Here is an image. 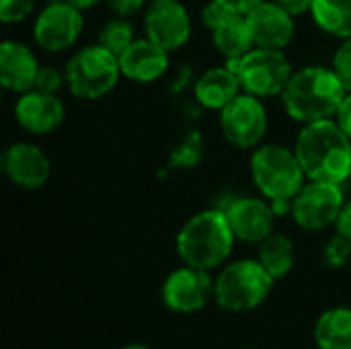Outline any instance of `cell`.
<instances>
[{
    "instance_id": "6da1fadb",
    "label": "cell",
    "mask_w": 351,
    "mask_h": 349,
    "mask_svg": "<svg viewBox=\"0 0 351 349\" xmlns=\"http://www.w3.org/2000/svg\"><path fill=\"white\" fill-rule=\"evenodd\" d=\"M294 150L308 181L343 185L351 179V138L333 117L304 123Z\"/></svg>"
},
{
    "instance_id": "7a4b0ae2",
    "label": "cell",
    "mask_w": 351,
    "mask_h": 349,
    "mask_svg": "<svg viewBox=\"0 0 351 349\" xmlns=\"http://www.w3.org/2000/svg\"><path fill=\"white\" fill-rule=\"evenodd\" d=\"M346 93L333 68L308 64L292 72L280 99L286 115L304 125L335 117Z\"/></svg>"
},
{
    "instance_id": "3957f363",
    "label": "cell",
    "mask_w": 351,
    "mask_h": 349,
    "mask_svg": "<svg viewBox=\"0 0 351 349\" xmlns=\"http://www.w3.org/2000/svg\"><path fill=\"white\" fill-rule=\"evenodd\" d=\"M237 237L224 210L210 208L191 216L179 230L175 247L185 265L214 272L232 255Z\"/></svg>"
},
{
    "instance_id": "277c9868",
    "label": "cell",
    "mask_w": 351,
    "mask_h": 349,
    "mask_svg": "<svg viewBox=\"0 0 351 349\" xmlns=\"http://www.w3.org/2000/svg\"><path fill=\"white\" fill-rule=\"evenodd\" d=\"M251 179L265 200H294L308 181L294 148L263 142L251 152Z\"/></svg>"
},
{
    "instance_id": "5b68a950",
    "label": "cell",
    "mask_w": 351,
    "mask_h": 349,
    "mask_svg": "<svg viewBox=\"0 0 351 349\" xmlns=\"http://www.w3.org/2000/svg\"><path fill=\"white\" fill-rule=\"evenodd\" d=\"M276 280L259 259H239L222 267L214 284V300L226 313L259 309L271 294Z\"/></svg>"
},
{
    "instance_id": "8992f818",
    "label": "cell",
    "mask_w": 351,
    "mask_h": 349,
    "mask_svg": "<svg viewBox=\"0 0 351 349\" xmlns=\"http://www.w3.org/2000/svg\"><path fill=\"white\" fill-rule=\"evenodd\" d=\"M64 72L70 95L84 101L107 97L123 76L119 58L97 41L76 49L66 62Z\"/></svg>"
},
{
    "instance_id": "52a82bcc",
    "label": "cell",
    "mask_w": 351,
    "mask_h": 349,
    "mask_svg": "<svg viewBox=\"0 0 351 349\" xmlns=\"http://www.w3.org/2000/svg\"><path fill=\"white\" fill-rule=\"evenodd\" d=\"M226 66L239 76L243 93L259 99L280 97L294 72L284 51L265 47H253L237 60H226Z\"/></svg>"
},
{
    "instance_id": "ba28073f",
    "label": "cell",
    "mask_w": 351,
    "mask_h": 349,
    "mask_svg": "<svg viewBox=\"0 0 351 349\" xmlns=\"http://www.w3.org/2000/svg\"><path fill=\"white\" fill-rule=\"evenodd\" d=\"M269 128V115L263 99L241 93L220 111V132L228 144L241 150H255L263 144Z\"/></svg>"
},
{
    "instance_id": "9c48e42d",
    "label": "cell",
    "mask_w": 351,
    "mask_h": 349,
    "mask_svg": "<svg viewBox=\"0 0 351 349\" xmlns=\"http://www.w3.org/2000/svg\"><path fill=\"white\" fill-rule=\"evenodd\" d=\"M346 204L343 187L337 183L306 181L292 202V220L308 232L335 226Z\"/></svg>"
},
{
    "instance_id": "30bf717a",
    "label": "cell",
    "mask_w": 351,
    "mask_h": 349,
    "mask_svg": "<svg viewBox=\"0 0 351 349\" xmlns=\"http://www.w3.org/2000/svg\"><path fill=\"white\" fill-rule=\"evenodd\" d=\"M82 29V10L66 0H51L33 21V41L47 53H60L76 45Z\"/></svg>"
},
{
    "instance_id": "8fae6325",
    "label": "cell",
    "mask_w": 351,
    "mask_h": 349,
    "mask_svg": "<svg viewBox=\"0 0 351 349\" xmlns=\"http://www.w3.org/2000/svg\"><path fill=\"white\" fill-rule=\"evenodd\" d=\"M144 37L167 49H181L191 37V16L181 0H150L142 14Z\"/></svg>"
},
{
    "instance_id": "7c38bea8",
    "label": "cell",
    "mask_w": 351,
    "mask_h": 349,
    "mask_svg": "<svg viewBox=\"0 0 351 349\" xmlns=\"http://www.w3.org/2000/svg\"><path fill=\"white\" fill-rule=\"evenodd\" d=\"M214 284L216 280L210 272L183 263L167 276L162 284V302L177 315L199 313L214 300Z\"/></svg>"
},
{
    "instance_id": "4fadbf2b",
    "label": "cell",
    "mask_w": 351,
    "mask_h": 349,
    "mask_svg": "<svg viewBox=\"0 0 351 349\" xmlns=\"http://www.w3.org/2000/svg\"><path fill=\"white\" fill-rule=\"evenodd\" d=\"M202 23L208 29L214 47L226 60H237L255 47L247 16L226 8L218 0H210L202 8Z\"/></svg>"
},
{
    "instance_id": "5bb4252c",
    "label": "cell",
    "mask_w": 351,
    "mask_h": 349,
    "mask_svg": "<svg viewBox=\"0 0 351 349\" xmlns=\"http://www.w3.org/2000/svg\"><path fill=\"white\" fill-rule=\"evenodd\" d=\"M220 210H224L237 241L259 245L269 234H274L278 216L274 214L269 200H265L263 195H239Z\"/></svg>"
},
{
    "instance_id": "9a60e30c",
    "label": "cell",
    "mask_w": 351,
    "mask_h": 349,
    "mask_svg": "<svg viewBox=\"0 0 351 349\" xmlns=\"http://www.w3.org/2000/svg\"><path fill=\"white\" fill-rule=\"evenodd\" d=\"M4 177L27 191L39 189L51 175L49 156L33 142H12L0 158Z\"/></svg>"
},
{
    "instance_id": "2e32d148",
    "label": "cell",
    "mask_w": 351,
    "mask_h": 349,
    "mask_svg": "<svg viewBox=\"0 0 351 349\" xmlns=\"http://www.w3.org/2000/svg\"><path fill=\"white\" fill-rule=\"evenodd\" d=\"M247 25L255 47L284 51L296 35L294 14L274 0H263L247 14Z\"/></svg>"
},
{
    "instance_id": "e0dca14e",
    "label": "cell",
    "mask_w": 351,
    "mask_h": 349,
    "mask_svg": "<svg viewBox=\"0 0 351 349\" xmlns=\"http://www.w3.org/2000/svg\"><path fill=\"white\" fill-rule=\"evenodd\" d=\"M66 119L64 101L53 93H43L31 88L23 95H16L14 103V121L21 130L33 136H45L56 132Z\"/></svg>"
},
{
    "instance_id": "ac0fdd59",
    "label": "cell",
    "mask_w": 351,
    "mask_h": 349,
    "mask_svg": "<svg viewBox=\"0 0 351 349\" xmlns=\"http://www.w3.org/2000/svg\"><path fill=\"white\" fill-rule=\"evenodd\" d=\"M41 64L35 51L21 41L4 39L0 45V84L12 95H23L35 88Z\"/></svg>"
},
{
    "instance_id": "d6986e66",
    "label": "cell",
    "mask_w": 351,
    "mask_h": 349,
    "mask_svg": "<svg viewBox=\"0 0 351 349\" xmlns=\"http://www.w3.org/2000/svg\"><path fill=\"white\" fill-rule=\"evenodd\" d=\"M119 66L123 78L140 84H150L167 74L171 58L167 49H162L148 37H136L134 43L119 56Z\"/></svg>"
},
{
    "instance_id": "ffe728a7",
    "label": "cell",
    "mask_w": 351,
    "mask_h": 349,
    "mask_svg": "<svg viewBox=\"0 0 351 349\" xmlns=\"http://www.w3.org/2000/svg\"><path fill=\"white\" fill-rule=\"evenodd\" d=\"M193 99L199 107L208 111H222L230 101H234L243 88L239 76L224 64L204 70L191 84Z\"/></svg>"
},
{
    "instance_id": "44dd1931",
    "label": "cell",
    "mask_w": 351,
    "mask_h": 349,
    "mask_svg": "<svg viewBox=\"0 0 351 349\" xmlns=\"http://www.w3.org/2000/svg\"><path fill=\"white\" fill-rule=\"evenodd\" d=\"M315 344L319 349H351V309L325 311L315 323Z\"/></svg>"
},
{
    "instance_id": "7402d4cb",
    "label": "cell",
    "mask_w": 351,
    "mask_h": 349,
    "mask_svg": "<svg viewBox=\"0 0 351 349\" xmlns=\"http://www.w3.org/2000/svg\"><path fill=\"white\" fill-rule=\"evenodd\" d=\"M257 259L278 282V280H284L292 272L296 263V247L290 237L274 232L265 241L259 243Z\"/></svg>"
},
{
    "instance_id": "603a6c76",
    "label": "cell",
    "mask_w": 351,
    "mask_h": 349,
    "mask_svg": "<svg viewBox=\"0 0 351 349\" xmlns=\"http://www.w3.org/2000/svg\"><path fill=\"white\" fill-rule=\"evenodd\" d=\"M311 16L327 35L337 39L351 37V0H313Z\"/></svg>"
},
{
    "instance_id": "cb8c5ba5",
    "label": "cell",
    "mask_w": 351,
    "mask_h": 349,
    "mask_svg": "<svg viewBox=\"0 0 351 349\" xmlns=\"http://www.w3.org/2000/svg\"><path fill=\"white\" fill-rule=\"evenodd\" d=\"M136 39V27L125 16H113L97 33V43L115 53L117 58L134 43Z\"/></svg>"
},
{
    "instance_id": "d4e9b609",
    "label": "cell",
    "mask_w": 351,
    "mask_h": 349,
    "mask_svg": "<svg viewBox=\"0 0 351 349\" xmlns=\"http://www.w3.org/2000/svg\"><path fill=\"white\" fill-rule=\"evenodd\" d=\"M202 156H204V140H202L199 132H189L171 150L169 167L171 169H193L202 163Z\"/></svg>"
},
{
    "instance_id": "484cf974",
    "label": "cell",
    "mask_w": 351,
    "mask_h": 349,
    "mask_svg": "<svg viewBox=\"0 0 351 349\" xmlns=\"http://www.w3.org/2000/svg\"><path fill=\"white\" fill-rule=\"evenodd\" d=\"M323 259L329 267L341 269L350 263L351 259V241L343 234L335 232L323 247Z\"/></svg>"
},
{
    "instance_id": "4316f807",
    "label": "cell",
    "mask_w": 351,
    "mask_h": 349,
    "mask_svg": "<svg viewBox=\"0 0 351 349\" xmlns=\"http://www.w3.org/2000/svg\"><path fill=\"white\" fill-rule=\"evenodd\" d=\"M37 0H0V21L4 25L23 23L33 14Z\"/></svg>"
},
{
    "instance_id": "83f0119b",
    "label": "cell",
    "mask_w": 351,
    "mask_h": 349,
    "mask_svg": "<svg viewBox=\"0 0 351 349\" xmlns=\"http://www.w3.org/2000/svg\"><path fill=\"white\" fill-rule=\"evenodd\" d=\"M331 68L337 74V78L341 80L343 88L351 93V37L350 39H341L339 47L333 53Z\"/></svg>"
},
{
    "instance_id": "f1b7e54d",
    "label": "cell",
    "mask_w": 351,
    "mask_h": 349,
    "mask_svg": "<svg viewBox=\"0 0 351 349\" xmlns=\"http://www.w3.org/2000/svg\"><path fill=\"white\" fill-rule=\"evenodd\" d=\"M66 84V72L56 68V66H47L41 64L39 72H37V80H35V88L43 91V93H53L58 95L62 91V86Z\"/></svg>"
},
{
    "instance_id": "f546056e",
    "label": "cell",
    "mask_w": 351,
    "mask_h": 349,
    "mask_svg": "<svg viewBox=\"0 0 351 349\" xmlns=\"http://www.w3.org/2000/svg\"><path fill=\"white\" fill-rule=\"evenodd\" d=\"M107 8L115 14V16H134L140 10H144L148 6V0H105Z\"/></svg>"
},
{
    "instance_id": "4dcf8cb0",
    "label": "cell",
    "mask_w": 351,
    "mask_h": 349,
    "mask_svg": "<svg viewBox=\"0 0 351 349\" xmlns=\"http://www.w3.org/2000/svg\"><path fill=\"white\" fill-rule=\"evenodd\" d=\"M333 119L339 123V128L351 138V93H346V97H343V101H341V105H339V109H337Z\"/></svg>"
},
{
    "instance_id": "1f68e13d",
    "label": "cell",
    "mask_w": 351,
    "mask_h": 349,
    "mask_svg": "<svg viewBox=\"0 0 351 349\" xmlns=\"http://www.w3.org/2000/svg\"><path fill=\"white\" fill-rule=\"evenodd\" d=\"M335 232L343 234L346 239L351 241V200H346V204L341 208V214L335 222Z\"/></svg>"
},
{
    "instance_id": "d6a6232c",
    "label": "cell",
    "mask_w": 351,
    "mask_h": 349,
    "mask_svg": "<svg viewBox=\"0 0 351 349\" xmlns=\"http://www.w3.org/2000/svg\"><path fill=\"white\" fill-rule=\"evenodd\" d=\"M274 2H278L280 6H284L294 16H300V14L311 12V6H313V0H274Z\"/></svg>"
},
{
    "instance_id": "836d02e7",
    "label": "cell",
    "mask_w": 351,
    "mask_h": 349,
    "mask_svg": "<svg viewBox=\"0 0 351 349\" xmlns=\"http://www.w3.org/2000/svg\"><path fill=\"white\" fill-rule=\"evenodd\" d=\"M220 4H224L226 8L234 10V12H241V14H247L251 8H255L259 2L263 0H218Z\"/></svg>"
},
{
    "instance_id": "e575fe53",
    "label": "cell",
    "mask_w": 351,
    "mask_h": 349,
    "mask_svg": "<svg viewBox=\"0 0 351 349\" xmlns=\"http://www.w3.org/2000/svg\"><path fill=\"white\" fill-rule=\"evenodd\" d=\"M191 78V70H189V66H183L181 70H179V74H177V78L173 80V86H171V91L173 93H179V91H183L185 86H187V82L189 84H193V80H189Z\"/></svg>"
},
{
    "instance_id": "d590c367",
    "label": "cell",
    "mask_w": 351,
    "mask_h": 349,
    "mask_svg": "<svg viewBox=\"0 0 351 349\" xmlns=\"http://www.w3.org/2000/svg\"><path fill=\"white\" fill-rule=\"evenodd\" d=\"M66 2H70L72 6H76L78 10H90V8H95L99 2H103V0H66Z\"/></svg>"
},
{
    "instance_id": "8d00e7d4",
    "label": "cell",
    "mask_w": 351,
    "mask_h": 349,
    "mask_svg": "<svg viewBox=\"0 0 351 349\" xmlns=\"http://www.w3.org/2000/svg\"><path fill=\"white\" fill-rule=\"evenodd\" d=\"M119 349H150L148 346H144V344H128V346H123V348Z\"/></svg>"
}]
</instances>
